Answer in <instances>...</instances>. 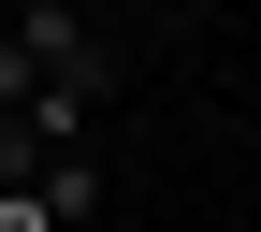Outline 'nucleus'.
Wrapping results in <instances>:
<instances>
[{
	"label": "nucleus",
	"mask_w": 261,
	"mask_h": 232,
	"mask_svg": "<svg viewBox=\"0 0 261 232\" xmlns=\"http://www.w3.org/2000/svg\"><path fill=\"white\" fill-rule=\"evenodd\" d=\"M29 87H44V73H29V44H15V29H0V116H15Z\"/></svg>",
	"instance_id": "39448f33"
},
{
	"label": "nucleus",
	"mask_w": 261,
	"mask_h": 232,
	"mask_svg": "<svg viewBox=\"0 0 261 232\" xmlns=\"http://www.w3.org/2000/svg\"><path fill=\"white\" fill-rule=\"evenodd\" d=\"M44 203H58V232H73V218H102V160H87V145H58V160H44Z\"/></svg>",
	"instance_id": "7ed1b4c3"
},
{
	"label": "nucleus",
	"mask_w": 261,
	"mask_h": 232,
	"mask_svg": "<svg viewBox=\"0 0 261 232\" xmlns=\"http://www.w3.org/2000/svg\"><path fill=\"white\" fill-rule=\"evenodd\" d=\"M15 116H29V145L58 160V145H73L87 116H102V87H58V73H44V87H29V102H15Z\"/></svg>",
	"instance_id": "f03ea898"
},
{
	"label": "nucleus",
	"mask_w": 261,
	"mask_h": 232,
	"mask_svg": "<svg viewBox=\"0 0 261 232\" xmlns=\"http://www.w3.org/2000/svg\"><path fill=\"white\" fill-rule=\"evenodd\" d=\"M87 15H174V0H87Z\"/></svg>",
	"instance_id": "423d86ee"
},
{
	"label": "nucleus",
	"mask_w": 261,
	"mask_h": 232,
	"mask_svg": "<svg viewBox=\"0 0 261 232\" xmlns=\"http://www.w3.org/2000/svg\"><path fill=\"white\" fill-rule=\"evenodd\" d=\"M15 44H29V73H58V87H116V58H102V29H87L73 0H29V29H15Z\"/></svg>",
	"instance_id": "f257e3e1"
},
{
	"label": "nucleus",
	"mask_w": 261,
	"mask_h": 232,
	"mask_svg": "<svg viewBox=\"0 0 261 232\" xmlns=\"http://www.w3.org/2000/svg\"><path fill=\"white\" fill-rule=\"evenodd\" d=\"M0 232H58V203H44V174H29V189H0Z\"/></svg>",
	"instance_id": "20e7f679"
}]
</instances>
